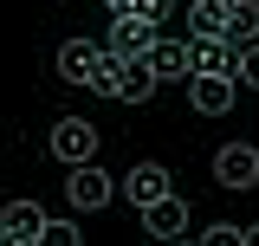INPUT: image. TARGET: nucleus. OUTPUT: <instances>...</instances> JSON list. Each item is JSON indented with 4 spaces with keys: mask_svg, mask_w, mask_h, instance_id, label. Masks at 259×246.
Returning <instances> with one entry per match:
<instances>
[{
    "mask_svg": "<svg viewBox=\"0 0 259 246\" xmlns=\"http://www.w3.org/2000/svg\"><path fill=\"white\" fill-rule=\"evenodd\" d=\"M221 39L233 46V52H240V46H253V39H259V0H240V7L227 13V32H221Z\"/></svg>",
    "mask_w": 259,
    "mask_h": 246,
    "instance_id": "obj_14",
    "label": "nucleus"
},
{
    "mask_svg": "<svg viewBox=\"0 0 259 246\" xmlns=\"http://www.w3.org/2000/svg\"><path fill=\"white\" fill-rule=\"evenodd\" d=\"M65 194H71V208H78V214H97V208H110L117 182H110L97 162H84V169H65Z\"/></svg>",
    "mask_w": 259,
    "mask_h": 246,
    "instance_id": "obj_3",
    "label": "nucleus"
},
{
    "mask_svg": "<svg viewBox=\"0 0 259 246\" xmlns=\"http://www.w3.org/2000/svg\"><path fill=\"white\" fill-rule=\"evenodd\" d=\"M214 182H221V188H259V149H253V143L214 149Z\"/></svg>",
    "mask_w": 259,
    "mask_h": 246,
    "instance_id": "obj_4",
    "label": "nucleus"
},
{
    "mask_svg": "<svg viewBox=\"0 0 259 246\" xmlns=\"http://www.w3.org/2000/svg\"><path fill=\"white\" fill-rule=\"evenodd\" d=\"M240 246H259V220H253V227H240Z\"/></svg>",
    "mask_w": 259,
    "mask_h": 246,
    "instance_id": "obj_19",
    "label": "nucleus"
},
{
    "mask_svg": "<svg viewBox=\"0 0 259 246\" xmlns=\"http://www.w3.org/2000/svg\"><path fill=\"white\" fill-rule=\"evenodd\" d=\"M156 39H162V32H156V26H143L136 13H110V32H104L97 46H104V59H143Z\"/></svg>",
    "mask_w": 259,
    "mask_h": 246,
    "instance_id": "obj_2",
    "label": "nucleus"
},
{
    "mask_svg": "<svg viewBox=\"0 0 259 246\" xmlns=\"http://www.w3.org/2000/svg\"><path fill=\"white\" fill-rule=\"evenodd\" d=\"M168 7H175V0H130L123 13H136L143 26H156V32H162V20H168Z\"/></svg>",
    "mask_w": 259,
    "mask_h": 246,
    "instance_id": "obj_17",
    "label": "nucleus"
},
{
    "mask_svg": "<svg viewBox=\"0 0 259 246\" xmlns=\"http://www.w3.org/2000/svg\"><path fill=\"white\" fill-rule=\"evenodd\" d=\"M32 246H84V233L71 227V220H59V214H46V227H39V240Z\"/></svg>",
    "mask_w": 259,
    "mask_h": 246,
    "instance_id": "obj_15",
    "label": "nucleus"
},
{
    "mask_svg": "<svg viewBox=\"0 0 259 246\" xmlns=\"http://www.w3.org/2000/svg\"><path fill=\"white\" fill-rule=\"evenodd\" d=\"M143 65H149V78H156V85H168V78H188V39H168V32H162L156 46L143 52Z\"/></svg>",
    "mask_w": 259,
    "mask_h": 246,
    "instance_id": "obj_10",
    "label": "nucleus"
},
{
    "mask_svg": "<svg viewBox=\"0 0 259 246\" xmlns=\"http://www.w3.org/2000/svg\"><path fill=\"white\" fill-rule=\"evenodd\" d=\"M162 194H175V182H168L162 162H136V169L123 175V201H136V208H156Z\"/></svg>",
    "mask_w": 259,
    "mask_h": 246,
    "instance_id": "obj_7",
    "label": "nucleus"
},
{
    "mask_svg": "<svg viewBox=\"0 0 259 246\" xmlns=\"http://www.w3.org/2000/svg\"><path fill=\"white\" fill-rule=\"evenodd\" d=\"M188 104L201 110V117L233 110V78H188Z\"/></svg>",
    "mask_w": 259,
    "mask_h": 246,
    "instance_id": "obj_12",
    "label": "nucleus"
},
{
    "mask_svg": "<svg viewBox=\"0 0 259 246\" xmlns=\"http://www.w3.org/2000/svg\"><path fill=\"white\" fill-rule=\"evenodd\" d=\"M91 91L123 97V104H149L156 78H149V65H143V59H104V71H97V85H91Z\"/></svg>",
    "mask_w": 259,
    "mask_h": 246,
    "instance_id": "obj_1",
    "label": "nucleus"
},
{
    "mask_svg": "<svg viewBox=\"0 0 259 246\" xmlns=\"http://www.w3.org/2000/svg\"><path fill=\"white\" fill-rule=\"evenodd\" d=\"M233 59L227 39H188V78H233Z\"/></svg>",
    "mask_w": 259,
    "mask_h": 246,
    "instance_id": "obj_8",
    "label": "nucleus"
},
{
    "mask_svg": "<svg viewBox=\"0 0 259 246\" xmlns=\"http://www.w3.org/2000/svg\"><path fill=\"white\" fill-rule=\"evenodd\" d=\"M194 246H240V227H227V220H221V227H207Z\"/></svg>",
    "mask_w": 259,
    "mask_h": 246,
    "instance_id": "obj_18",
    "label": "nucleus"
},
{
    "mask_svg": "<svg viewBox=\"0 0 259 246\" xmlns=\"http://www.w3.org/2000/svg\"><path fill=\"white\" fill-rule=\"evenodd\" d=\"M39 227H46V208H39V201H7V208H0V240L32 246V240H39Z\"/></svg>",
    "mask_w": 259,
    "mask_h": 246,
    "instance_id": "obj_9",
    "label": "nucleus"
},
{
    "mask_svg": "<svg viewBox=\"0 0 259 246\" xmlns=\"http://www.w3.org/2000/svg\"><path fill=\"white\" fill-rule=\"evenodd\" d=\"M233 85H253V91H259V39H253V46H240V59H233Z\"/></svg>",
    "mask_w": 259,
    "mask_h": 246,
    "instance_id": "obj_16",
    "label": "nucleus"
},
{
    "mask_svg": "<svg viewBox=\"0 0 259 246\" xmlns=\"http://www.w3.org/2000/svg\"><path fill=\"white\" fill-rule=\"evenodd\" d=\"M156 246H188V240H156Z\"/></svg>",
    "mask_w": 259,
    "mask_h": 246,
    "instance_id": "obj_21",
    "label": "nucleus"
},
{
    "mask_svg": "<svg viewBox=\"0 0 259 246\" xmlns=\"http://www.w3.org/2000/svg\"><path fill=\"white\" fill-rule=\"evenodd\" d=\"M233 7H240V0H194L188 7V39H221Z\"/></svg>",
    "mask_w": 259,
    "mask_h": 246,
    "instance_id": "obj_13",
    "label": "nucleus"
},
{
    "mask_svg": "<svg viewBox=\"0 0 259 246\" xmlns=\"http://www.w3.org/2000/svg\"><path fill=\"white\" fill-rule=\"evenodd\" d=\"M97 71H104V46H97V39H65L59 46V78L97 85Z\"/></svg>",
    "mask_w": 259,
    "mask_h": 246,
    "instance_id": "obj_5",
    "label": "nucleus"
},
{
    "mask_svg": "<svg viewBox=\"0 0 259 246\" xmlns=\"http://www.w3.org/2000/svg\"><path fill=\"white\" fill-rule=\"evenodd\" d=\"M0 246H13V240H0Z\"/></svg>",
    "mask_w": 259,
    "mask_h": 246,
    "instance_id": "obj_22",
    "label": "nucleus"
},
{
    "mask_svg": "<svg viewBox=\"0 0 259 246\" xmlns=\"http://www.w3.org/2000/svg\"><path fill=\"white\" fill-rule=\"evenodd\" d=\"M52 155H59V162H71V169H84V162L97 155V130H91L84 117H65L59 130H52Z\"/></svg>",
    "mask_w": 259,
    "mask_h": 246,
    "instance_id": "obj_6",
    "label": "nucleus"
},
{
    "mask_svg": "<svg viewBox=\"0 0 259 246\" xmlns=\"http://www.w3.org/2000/svg\"><path fill=\"white\" fill-rule=\"evenodd\" d=\"M143 227H149L156 240H182V233H188V201H182V194H162L156 208H143Z\"/></svg>",
    "mask_w": 259,
    "mask_h": 246,
    "instance_id": "obj_11",
    "label": "nucleus"
},
{
    "mask_svg": "<svg viewBox=\"0 0 259 246\" xmlns=\"http://www.w3.org/2000/svg\"><path fill=\"white\" fill-rule=\"evenodd\" d=\"M104 7H110V13H123V7H130V0H104Z\"/></svg>",
    "mask_w": 259,
    "mask_h": 246,
    "instance_id": "obj_20",
    "label": "nucleus"
}]
</instances>
